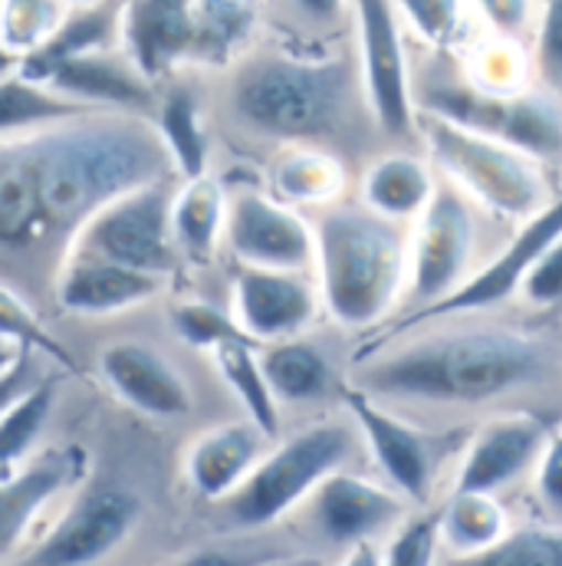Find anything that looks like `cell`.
Listing matches in <instances>:
<instances>
[{
  "instance_id": "1",
  "label": "cell",
  "mask_w": 562,
  "mask_h": 566,
  "mask_svg": "<svg viewBox=\"0 0 562 566\" xmlns=\"http://www.w3.org/2000/svg\"><path fill=\"white\" fill-rule=\"evenodd\" d=\"M349 389L427 424L513 412L562 424V316L507 306L389 326L359 343Z\"/></svg>"
},
{
  "instance_id": "2",
  "label": "cell",
  "mask_w": 562,
  "mask_h": 566,
  "mask_svg": "<svg viewBox=\"0 0 562 566\" xmlns=\"http://www.w3.org/2000/svg\"><path fill=\"white\" fill-rule=\"evenodd\" d=\"M181 178L158 123L99 109L0 139V286L50 310L76 238L119 198Z\"/></svg>"
},
{
  "instance_id": "3",
  "label": "cell",
  "mask_w": 562,
  "mask_h": 566,
  "mask_svg": "<svg viewBox=\"0 0 562 566\" xmlns=\"http://www.w3.org/2000/svg\"><path fill=\"white\" fill-rule=\"evenodd\" d=\"M204 93L218 136L214 171L261 178L264 161L283 148H319L359 178L392 148L372 113L356 40L309 53L261 33L234 63L204 76Z\"/></svg>"
},
{
  "instance_id": "4",
  "label": "cell",
  "mask_w": 562,
  "mask_h": 566,
  "mask_svg": "<svg viewBox=\"0 0 562 566\" xmlns=\"http://www.w3.org/2000/svg\"><path fill=\"white\" fill-rule=\"evenodd\" d=\"M93 471L50 524V531L10 566H148V531L161 461L178 458L181 441L116 409L96 392L89 416Z\"/></svg>"
},
{
  "instance_id": "5",
  "label": "cell",
  "mask_w": 562,
  "mask_h": 566,
  "mask_svg": "<svg viewBox=\"0 0 562 566\" xmlns=\"http://www.w3.org/2000/svg\"><path fill=\"white\" fill-rule=\"evenodd\" d=\"M165 303L103 323H53L73 349L79 376L139 422L188 438L221 419L244 416L214 359L171 329Z\"/></svg>"
},
{
  "instance_id": "6",
  "label": "cell",
  "mask_w": 562,
  "mask_h": 566,
  "mask_svg": "<svg viewBox=\"0 0 562 566\" xmlns=\"http://www.w3.org/2000/svg\"><path fill=\"white\" fill-rule=\"evenodd\" d=\"M316 283L326 323L359 343L402 316L412 264V228L365 208L356 191L312 214Z\"/></svg>"
},
{
  "instance_id": "7",
  "label": "cell",
  "mask_w": 562,
  "mask_h": 566,
  "mask_svg": "<svg viewBox=\"0 0 562 566\" xmlns=\"http://www.w3.org/2000/svg\"><path fill=\"white\" fill-rule=\"evenodd\" d=\"M369 464V448L356 416L346 409L289 424L251 481L224 504L201 514L204 534H267L312 497V491L342 468ZM372 468V464H369Z\"/></svg>"
},
{
  "instance_id": "8",
  "label": "cell",
  "mask_w": 562,
  "mask_h": 566,
  "mask_svg": "<svg viewBox=\"0 0 562 566\" xmlns=\"http://www.w3.org/2000/svg\"><path fill=\"white\" fill-rule=\"evenodd\" d=\"M418 116L447 119L454 126L517 145L543 161L562 181V96L530 86L517 96H494L470 83L457 53L431 50L412 40Z\"/></svg>"
},
{
  "instance_id": "9",
  "label": "cell",
  "mask_w": 562,
  "mask_h": 566,
  "mask_svg": "<svg viewBox=\"0 0 562 566\" xmlns=\"http://www.w3.org/2000/svg\"><path fill=\"white\" fill-rule=\"evenodd\" d=\"M513 234L517 224L441 178L431 205L412 224L409 293L399 319L434 310L460 293L467 283L477 281L507 251Z\"/></svg>"
},
{
  "instance_id": "10",
  "label": "cell",
  "mask_w": 562,
  "mask_h": 566,
  "mask_svg": "<svg viewBox=\"0 0 562 566\" xmlns=\"http://www.w3.org/2000/svg\"><path fill=\"white\" fill-rule=\"evenodd\" d=\"M418 139L444 181L517 228L543 214L562 195L560 178L510 142L434 116L418 119Z\"/></svg>"
},
{
  "instance_id": "11",
  "label": "cell",
  "mask_w": 562,
  "mask_h": 566,
  "mask_svg": "<svg viewBox=\"0 0 562 566\" xmlns=\"http://www.w3.org/2000/svg\"><path fill=\"white\" fill-rule=\"evenodd\" d=\"M349 412L362 428L369 464L418 511H434L454 481L457 461L477 424H427L399 416L349 389Z\"/></svg>"
},
{
  "instance_id": "12",
  "label": "cell",
  "mask_w": 562,
  "mask_h": 566,
  "mask_svg": "<svg viewBox=\"0 0 562 566\" xmlns=\"http://www.w3.org/2000/svg\"><path fill=\"white\" fill-rule=\"evenodd\" d=\"M418 507L379 478L369 464L342 468L326 478L312 497L286 521L299 547L342 557L365 544H389Z\"/></svg>"
},
{
  "instance_id": "13",
  "label": "cell",
  "mask_w": 562,
  "mask_h": 566,
  "mask_svg": "<svg viewBox=\"0 0 562 566\" xmlns=\"http://www.w3.org/2000/svg\"><path fill=\"white\" fill-rule=\"evenodd\" d=\"M356 349L359 339L332 323L261 346L264 373L286 428L346 409Z\"/></svg>"
},
{
  "instance_id": "14",
  "label": "cell",
  "mask_w": 562,
  "mask_h": 566,
  "mask_svg": "<svg viewBox=\"0 0 562 566\" xmlns=\"http://www.w3.org/2000/svg\"><path fill=\"white\" fill-rule=\"evenodd\" d=\"M356 3V46L362 63L365 93L392 148H422L412 33L395 0H352Z\"/></svg>"
},
{
  "instance_id": "15",
  "label": "cell",
  "mask_w": 562,
  "mask_h": 566,
  "mask_svg": "<svg viewBox=\"0 0 562 566\" xmlns=\"http://www.w3.org/2000/svg\"><path fill=\"white\" fill-rule=\"evenodd\" d=\"M178 185L181 178H168L119 198L99 218L89 221V228L76 238L70 254L103 258L184 286L188 268L181 261L171 224Z\"/></svg>"
},
{
  "instance_id": "16",
  "label": "cell",
  "mask_w": 562,
  "mask_h": 566,
  "mask_svg": "<svg viewBox=\"0 0 562 566\" xmlns=\"http://www.w3.org/2000/svg\"><path fill=\"white\" fill-rule=\"evenodd\" d=\"M224 185L231 195L224 264L316 274L312 214L271 195L261 178L237 175L224 178Z\"/></svg>"
},
{
  "instance_id": "17",
  "label": "cell",
  "mask_w": 562,
  "mask_h": 566,
  "mask_svg": "<svg viewBox=\"0 0 562 566\" xmlns=\"http://www.w3.org/2000/svg\"><path fill=\"white\" fill-rule=\"evenodd\" d=\"M556 428L560 422H550V419L530 416V412L484 419L474 428V434L457 461L450 491L497 494L513 504L517 497L527 494L533 471H537Z\"/></svg>"
},
{
  "instance_id": "18",
  "label": "cell",
  "mask_w": 562,
  "mask_h": 566,
  "mask_svg": "<svg viewBox=\"0 0 562 566\" xmlns=\"http://www.w3.org/2000/svg\"><path fill=\"white\" fill-rule=\"evenodd\" d=\"M274 434L251 416H231L181 441L178 481L198 517L234 497L274 448Z\"/></svg>"
},
{
  "instance_id": "19",
  "label": "cell",
  "mask_w": 562,
  "mask_h": 566,
  "mask_svg": "<svg viewBox=\"0 0 562 566\" xmlns=\"http://www.w3.org/2000/svg\"><path fill=\"white\" fill-rule=\"evenodd\" d=\"M224 296L241 333L261 346L309 333L326 323L316 274L224 264Z\"/></svg>"
},
{
  "instance_id": "20",
  "label": "cell",
  "mask_w": 562,
  "mask_h": 566,
  "mask_svg": "<svg viewBox=\"0 0 562 566\" xmlns=\"http://www.w3.org/2000/svg\"><path fill=\"white\" fill-rule=\"evenodd\" d=\"M178 283L103 258L70 254L50 293V316L66 323H103L161 306Z\"/></svg>"
},
{
  "instance_id": "21",
  "label": "cell",
  "mask_w": 562,
  "mask_h": 566,
  "mask_svg": "<svg viewBox=\"0 0 562 566\" xmlns=\"http://www.w3.org/2000/svg\"><path fill=\"white\" fill-rule=\"evenodd\" d=\"M13 70V66H3ZM23 73V70H17ZM30 80H43L50 86H56L60 93L93 106V109H116V113H141L155 119L158 109V96L161 86H155L136 60L123 50V46H109V50H93V53H79L60 63H50L43 70L23 73Z\"/></svg>"
},
{
  "instance_id": "22",
  "label": "cell",
  "mask_w": 562,
  "mask_h": 566,
  "mask_svg": "<svg viewBox=\"0 0 562 566\" xmlns=\"http://www.w3.org/2000/svg\"><path fill=\"white\" fill-rule=\"evenodd\" d=\"M227 185L218 171L181 178L174 195V241L188 268L184 286L224 290V234H227ZM181 290V286H178Z\"/></svg>"
},
{
  "instance_id": "23",
  "label": "cell",
  "mask_w": 562,
  "mask_h": 566,
  "mask_svg": "<svg viewBox=\"0 0 562 566\" xmlns=\"http://www.w3.org/2000/svg\"><path fill=\"white\" fill-rule=\"evenodd\" d=\"M123 50L141 73L161 86L194 66L191 0H126Z\"/></svg>"
},
{
  "instance_id": "24",
  "label": "cell",
  "mask_w": 562,
  "mask_h": 566,
  "mask_svg": "<svg viewBox=\"0 0 562 566\" xmlns=\"http://www.w3.org/2000/svg\"><path fill=\"white\" fill-rule=\"evenodd\" d=\"M155 123L174 155L181 178H201V175L214 171L218 136H214L201 73H181V76L161 83Z\"/></svg>"
},
{
  "instance_id": "25",
  "label": "cell",
  "mask_w": 562,
  "mask_h": 566,
  "mask_svg": "<svg viewBox=\"0 0 562 566\" xmlns=\"http://www.w3.org/2000/svg\"><path fill=\"white\" fill-rule=\"evenodd\" d=\"M437 168L422 148H385L356 178V198L375 214L415 224L437 191Z\"/></svg>"
},
{
  "instance_id": "26",
  "label": "cell",
  "mask_w": 562,
  "mask_h": 566,
  "mask_svg": "<svg viewBox=\"0 0 562 566\" xmlns=\"http://www.w3.org/2000/svg\"><path fill=\"white\" fill-rule=\"evenodd\" d=\"M76 389V376L56 369L33 389L3 402L0 419V474L20 468L30 454H36L66 419L70 399Z\"/></svg>"
},
{
  "instance_id": "27",
  "label": "cell",
  "mask_w": 562,
  "mask_h": 566,
  "mask_svg": "<svg viewBox=\"0 0 562 566\" xmlns=\"http://www.w3.org/2000/svg\"><path fill=\"white\" fill-rule=\"evenodd\" d=\"M261 181L280 201L316 214L356 191V171L319 148H283L261 168Z\"/></svg>"
},
{
  "instance_id": "28",
  "label": "cell",
  "mask_w": 562,
  "mask_h": 566,
  "mask_svg": "<svg viewBox=\"0 0 562 566\" xmlns=\"http://www.w3.org/2000/svg\"><path fill=\"white\" fill-rule=\"evenodd\" d=\"M261 33L293 50H336L356 40L352 0H264Z\"/></svg>"
},
{
  "instance_id": "29",
  "label": "cell",
  "mask_w": 562,
  "mask_h": 566,
  "mask_svg": "<svg viewBox=\"0 0 562 566\" xmlns=\"http://www.w3.org/2000/svg\"><path fill=\"white\" fill-rule=\"evenodd\" d=\"M437 544L441 557H474L500 544L513 524L517 511L510 501L480 491H450L437 507Z\"/></svg>"
},
{
  "instance_id": "30",
  "label": "cell",
  "mask_w": 562,
  "mask_h": 566,
  "mask_svg": "<svg viewBox=\"0 0 562 566\" xmlns=\"http://www.w3.org/2000/svg\"><path fill=\"white\" fill-rule=\"evenodd\" d=\"M86 113H99V109L60 93L43 80H30L17 70H3L0 76V139L53 129Z\"/></svg>"
},
{
  "instance_id": "31",
  "label": "cell",
  "mask_w": 562,
  "mask_h": 566,
  "mask_svg": "<svg viewBox=\"0 0 562 566\" xmlns=\"http://www.w3.org/2000/svg\"><path fill=\"white\" fill-rule=\"evenodd\" d=\"M224 386L231 389V396L237 399V406L244 409V416H251L264 431H271L274 438H280L286 431L283 424L277 399L271 392L267 373H264V359H261V343L247 339V336H234L227 343H221L211 353Z\"/></svg>"
},
{
  "instance_id": "32",
  "label": "cell",
  "mask_w": 562,
  "mask_h": 566,
  "mask_svg": "<svg viewBox=\"0 0 562 566\" xmlns=\"http://www.w3.org/2000/svg\"><path fill=\"white\" fill-rule=\"evenodd\" d=\"M457 60H460L464 73L470 76V83L480 86L484 93L517 96V93H527L530 86H537L530 46L503 40L490 30H480L467 43V50L457 53Z\"/></svg>"
},
{
  "instance_id": "33",
  "label": "cell",
  "mask_w": 562,
  "mask_h": 566,
  "mask_svg": "<svg viewBox=\"0 0 562 566\" xmlns=\"http://www.w3.org/2000/svg\"><path fill=\"white\" fill-rule=\"evenodd\" d=\"M70 0H0V50L3 66L43 53L73 17Z\"/></svg>"
},
{
  "instance_id": "34",
  "label": "cell",
  "mask_w": 562,
  "mask_h": 566,
  "mask_svg": "<svg viewBox=\"0 0 562 566\" xmlns=\"http://www.w3.org/2000/svg\"><path fill=\"white\" fill-rule=\"evenodd\" d=\"M293 547L299 544L286 527L267 534H204L148 566H261Z\"/></svg>"
},
{
  "instance_id": "35",
  "label": "cell",
  "mask_w": 562,
  "mask_h": 566,
  "mask_svg": "<svg viewBox=\"0 0 562 566\" xmlns=\"http://www.w3.org/2000/svg\"><path fill=\"white\" fill-rule=\"evenodd\" d=\"M415 43L460 53L484 30L474 10V0H395Z\"/></svg>"
},
{
  "instance_id": "36",
  "label": "cell",
  "mask_w": 562,
  "mask_h": 566,
  "mask_svg": "<svg viewBox=\"0 0 562 566\" xmlns=\"http://www.w3.org/2000/svg\"><path fill=\"white\" fill-rule=\"evenodd\" d=\"M437 566H562V527L517 517L513 531L490 551L474 557H441Z\"/></svg>"
},
{
  "instance_id": "37",
  "label": "cell",
  "mask_w": 562,
  "mask_h": 566,
  "mask_svg": "<svg viewBox=\"0 0 562 566\" xmlns=\"http://www.w3.org/2000/svg\"><path fill=\"white\" fill-rule=\"evenodd\" d=\"M523 497H527V517L562 527V424L553 431Z\"/></svg>"
},
{
  "instance_id": "38",
  "label": "cell",
  "mask_w": 562,
  "mask_h": 566,
  "mask_svg": "<svg viewBox=\"0 0 562 566\" xmlns=\"http://www.w3.org/2000/svg\"><path fill=\"white\" fill-rule=\"evenodd\" d=\"M530 53L537 86L562 96V0H543Z\"/></svg>"
},
{
  "instance_id": "39",
  "label": "cell",
  "mask_w": 562,
  "mask_h": 566,
  "mask_svg": "<svg viewBox=\"0 0 562 566\" xmlns=\"http://www.w3.org/2000/svg\"><path fill=\"white\" fill-rule=\"evenodd\" d=\"M540 7L543 0H474L477 20L484 30L533 46L537 36V23H540Z\"/></svg>"
},
{
  "instance_id": "40",
  "label": "cell",
  "mask_w": 562,
  "mask_h": 566,
  "mask_svg": "<svg viewBox=\"0 0 562 566\" xmlns=\"http://www.w3.org/2000/svg\"><path fill=\"white\" fill-rule=\"evenodd\" d=\"M441 544H437V514L418 511L389 544H385V566H437Z\"/></svg>"
},
{
  "instance_id": "41",
  "label": "cell",
  "mask_w": 562,
  "mask_h": 566,
  "mask_svg": "<svg viewBox=\"0 0 562 566\" xmlns=\"http://www.w3.org/2000/svg\"><path fill=\"white\" fill-rule=\"evenodd\" d=\"M517 306H523L530 313L562 316V238L530 271V277L520 290Z\"/></svg>"
},
{
  "instance_id": "42",
  "label": "cell",
  "mask_w": 562,
  "mask_h": 566,
  "mask_svg": "<svg viewBox=\"0 0 562 566\" xmlns=\"http://www.w3.org/2000/svg\"><path fill=\"white\" fill-rule=\"evenodd\" d=\"M339 557H329V554H319V551H306V547H293L286 554H277L274 560L261 566H336Z\"/></svg>"
},
{
  "instance_id": "43",
  "label": "cell",
  "mask_w": 562,
  "mask_h": 566,
  "mask_svg": "<svg viewBox=\"0 0 562 566\" xmlns=\"http://www.w3.org/2000/svg\"><path fill=\"white\" fill-rule=\"evenodd\" d=\"M336 566H385V547L382 544H365L339 557Z\"/></svg>"
}]
</instances>
